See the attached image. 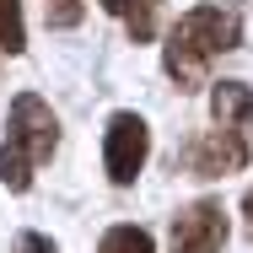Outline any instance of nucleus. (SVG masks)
Masks as SVG:
<instances>
[{
	"mask_svg": "<svg viewBox=\"0 0 253 253\" xmlns=\"http://www.w3.org/2000/svg\"><path fill=\"white\" fill-rule=\"evenodd\" d=\"M237 43H243V16L232 5H194L172 22L162 43V70L178 81V92H200L210 86V65Z\"/></svg>",
	"mask_w": 253,
	"mask_h": 253,
	"instance_id": "1",
	"label": "nucleus"
},
{
	"mask_svg": "<svg viewBox=\"0 0 253 253\" xmlns=\"http://www.w3.org/2000/svg\"><path fill=\"white\" fill-rule=\"evenodd\" d=\"M59 151V119L38 92H22L11 102V124H5V140H0V183L11 194H27L33 189V167H43Z\"/></svg>",
	"mask_w": 253,
	"mask_h": 253,
	"instance_id": "2",
	"label": "nucleus"
},
{
	"mask_svg": "<svg viewBox=\"0 0 253 253\" xmlns=\"http://www.w3.org/2000/svg\"><path fill=\"white\" fill-rule=\"evenodd\" d=\"M146 156H151V124H146L140 113L119 108V113L108 119V129H102V167H108V183L129 189V183L140 178Z\"/></svg>",
	"mask_w": 253,
	"mask_h": 253,
	"instance_id": "3",
	"label": "nucleus"
},
{
	"mask_svg": "<svg viewBox=\"0 0 253 253\" xmlns=\"http://www.w3.org/2000/svg\"><path fill=\"white\" fill-rule=\"evenodd\" d=\"M172 253H221L226 248V210L221 200H194L172 215V232H167Z\"/></svg>",
	"mask_w": 253,
	"mask_h": 253,
	"instance_id": "4",
	"label": "nucleus"
},
{
	"mask_svg": "<svg viewBox=\"0 0 253 253\" xmlns=\"http://www.w3.org/2000/svg\"><path fill=\"white\" fill-rule=\"evenodd\" d=\"M248 162H253V146L237 129H226V124L205 129L200 140L189 146V172H194V178H232V172H243Z\"/></svg>",
	"mask_w": 253,
	"mask_h": 253,
	"instance_id": "5",
	"label": "nucleus"
},
{
	"mask_svg": "<svg viewBox=\"0 0 253 253\" xmlns=\"http://www.w3.org/2000/svg\"><path fill=\"white\" fill-rule=\"evenodd\" d=\"M210 113H215V124L237 129L253 146V92L243 81H210Z\"/></svg>",
	"mask_w": 253,
	"mask_h": 253,
	"instance_id": "6",
	"label": "nucleus"
},
{
	"mask_svg": "<svg viewBox=\"0 0 253 253\" xmlns=\"http://www.w3.org/2000/svg\"><path fill=\"white\" fill-rule=\"evenodd\" d=\"M97 253H156V243H151L146 226H108Z\"/></svg>",
	"mask_w": 253,
	"mask_h": 253,
	"instance_id": "7",
	"label": "nucleus"
},
{
	"mask_svg": "<svg viewBox=\"0 0 253 253\" xmlns=\"http://www.w3.org/2000/svg\"><path fill=\"white\" fill-rule=\"evenodd\" d=\"M0 49L22 54L27 49V27H22V0H0Z\"/></svg>",
	"mask_w": 253,
	"mask_h": 253,
	"instance_id": "8",
	"label": "nucleus"
},
{
	"mask_svg": "<svg viewBox=\"0 0 253 253\" xmlns=\"http://www.w3.org/2000/svg\"><path fill=\"white\" fill-rule=\"evenodd\" d=\"M124 27L135 43H151L156 38V0H124Z\"/></svg>",
	"mask_w": 253,
	"mask_h": 253,
	"instance_id": "9",
	"label": "nucleus"
},
{
	"mask_svg": "<svg viewBox=\"0 0 253 253\" xmlns=\"http://www.w3.org/2000/svg\"><path fill=\"white\" fill-rule=\"evenodd\" d=\"M81 16H86V0H43V22L49 27H81Z\"/></svg>",
	"mask_w": 253,
	"mask_h": 253,
	"instance_id": "10",
	"label": "nucleus"
},
{
	"mask_svg": "<svg viewBox=\"0 0 253 253\" xmlns=\"http://www.w3.org/2000/svg\"><path fill=\"white\" fill-rule=\"evenodd\" d=\"M16 253H59V248H54L43 232H22V237H16Z\"/></svg>",
	"mask_w": 253,
	"mask_h": 253,
	"instance_id": "11",
	"label": "nucleus"
},
{
	"mask_svg": "<svg viewBox=\"0 0 253 253\" xmlns=\"http://www.w3.org/2000/svg\"><path fill=\"white\" fill-rule=\"evenodd\" d=\"M102 11H113V16H124V0H97Z\"/></svg>",
	"mask_w": 253,
	"mask_h": 253,
	"instance_id": "12",
	"label": "nucleus"
},
{
	"mask_svg": "<svg viewBox=\"0 0 253 253\" xmlns=\"http://www.w3.org/2000/svg\"><path fill=\"white\" fill-rule=\"evenodd\" d=\"M243 210H248V215H253V194H248V200H243Z\"/></svg>",
	"mask_w": 253,
	"mask_h": 253,
	"instance_id": "13",
	"label": "nucleus"
}]
</instances>
